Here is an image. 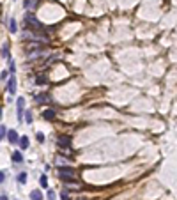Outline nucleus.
<instances>
[{"label": "nucleus", "mask_w": 177, "mask_h": 200, "mask_svg": "<svg viewBox=\"0 0 177 200\" xmlns=\"http://www.w3.org/2000/svg\"><path fill=\"white\" fill-rule=\"evenodd\" d=\"M22 36L23 39H30L34 43H48V36L41 34L39 30H28V32H23Z\"/></svg>", "instance_id": "obj_1"}, {"label": "nucleus", "mask_w": 177, "mask_h": 200, "mask_svg": "<svg viewBox=\"0 0 177 200\" xmlns=\"http://www.w3.org/2000/svg\"><path fill=\"white\" fill-rule=\"evenodd\" d=\"M16 106H18V122H22L23 119H25V117H23V108H25V99H23V97H18L16 99Z\"/></svg>", "instance_id": "obj_2"}, {"label": "nucleus", "mask_w": 177, "mask_h": 200, "mask_svg": "<svg viewBox=\"0 0 177 200\" xmlns=\"http://www.w3.org/2000/svg\"><path fill=\"white\" fill-rule=\"evenodd\" d=\"M59 147L60 149H69V145H71V138L69 136H59Z\"/></svg>", "instance_id": "obj_3"}, {"label": "nucleus", "mask_w": 177, "mask_h": 200, "mask_svg": "<svg viewBox=\"0 0 177 200\" xmlns=\"http://www.w3.org/2000/svg\"><path fill=\"white\" fill-rule=\"evenodd\" d=\"M7 90H9V94H16V78L14 76H9V80H7Z\"/></svg>", "instance_id": "obj_4"}, {"label": "nucleus", "mask_w": 177, "mask_h": 200, "mask_svg": "<svg viewBox=\"0 0 177 200\" xmlns=\"http://www.w3.org/2000/svg\"><path fill=\"white\" fill-rule=\"evenodd\" d=\"M25 23H28V25H32V27H37L41 28V23H39V20L36 16H32V14H27L25 16Z\"/></svg>", "instance_id": "obj_5"}, {"label": "nucleus", "mask_w": 177, "mask_h": 200, "mask_svg": "<svg viewBox=\"0 0 177 200\" xmlns=\"http://www.w3.org/2000/svg\"><path fill=\"white\" fill-rule=\"evenodd\" d=\"M7 140H9V144H18V142H20V136H18V133L14 129H11L7 133Z\"/></svg>", "instance_id": "obj_6"}, {"label": "nucleus", "mask_w": 177, "mask_h": 200, "mask_svg": "<svg viewBox=\"0 0 177 200\" xmlns=\"http://www.w3.org/2000/svg\"><path fill=\"white\" fill-rule=\"evenodd\" d=\"M23 7L28 9V11H30V9H36V7H37V0H25V2H23Z\"/></svg>", "instance_id": "obj_7"}, {"label": "nucleus", "mask_w": 177, "mask_h": 200, "mask_svg": "<svg viewBox=\"0 0 177 200\" xmlns=\"http://www.w3.org/2000/svg\"><path fill=\"white\" fill-rule=\"evenodd\" d=\"M36 101H37V103H48V101H50V96H48V94H36Z\"/></svg>", "instance_id": "obj_8"}, {"label": "nucleus", "mask_w": 177, "mask_h": 200, "mask_svg": "<svg viewBox=\"0 0 177 200\" xmlns=\"http://www.w3.org/2000/svg\"><path fill=\"white\" fill-rule=\"evenodd\" d=\"M43 117H44V120H53L55 119V112H53V110H44Z\"/></svg>", "instance_id": "obj_9"}, {"label": "nucleus", "mask_w": 177, "mask_h": 200, "mask_svg": "<svg viewBox=\"0 0 177 200\" xmlns=\"http://www.w3.org/2000/svg\"><path fill=\"white\" fill-rule=\"evenodd\" d=\"M12 161H14V163H22L23 161V156H22V152H20V151L12 152Z\"/></svg>", "instance_id": "obj_10"}, {"label": "nucleus", "mask_w": 177, "mask_h": 200, "mask_svg": "<svg viewBox=\"0 0 177 200\" xmlns=\"http://www.w3.org/2000/svg\"><path fill=\"white\" fill-rule=\"evenodd\" d=\"M30 198L32 200H43V193H41L39 189H34L32 193H30Z\"/></svg>", "instance_id": "obj_11"}, {"label": "nucleus", "mask_w": 177, "mask_h": 200, "mask_svg": "<svg viewBox=\"0 0 177 200\" xmlns=\"http://www.w3.org/2000/svg\"><path fill=\"white\" fill-rule=\"evenodd\" d=\"M18 144H20V147H22V151H25V149L28 147V138H27V136H22Z\"/></svg>", "instance_id": "obj_12"}, {"label": "nucleus", "mask_w": 177, "mask_h": 200, "mask_svg": "<svg viewBox=\"0 0 177 200\" xmlns=\"http://www.w3.org/2000/svg\"><path fill=\"white\" fill-rule=\"evenodd\" d=\"M2 59H7V60H9V48H7V43L2 44Z\"/></svg>", "instance_id": "obj_13"}, {"label": "nucleus", "mask_w": 177, "mask_h": 200, "mask_svg": "<svg viewBox=\"0 0 177 200\" xmlns=\"http://www.w3.org/2000/svg\"><path fill=\"white\" fill-rule=\"evenodd\" d=\"M43 55V51L41 50H34V51H28V57L30 59H37V57H41Z\"/></svg>", "instance_id": "obj_14"}, {"label": "nucleus", "mask_w": 177, "mask_h": 200, "mask_svg": "<svg viewBox=\"0 0 177 200\" xmlns=\"http://www.w3.org/2000/svg\"><path fill=\"white\" fill-rule=\"evenodd\" d=\"M9 28H11V32H12V34H16V32H18V27H16V22H14V20H11V22H9Z\"/></svg>", "instance_id": "obj_15"}, {"label": "nucleus", "mask_w": 177, "mask_h": 200, "mask_svg": "<svg viewBox=\"0 0 177 200\" xmlns=\"http://www.w3.org/2000/svg\"><path fill=\"white\" fill-rule=\"evenodd\" d=\"M18 183H22V184L27 183V173H25V172H22L20 175H18Z\"/></svg>", "instance_id": "obj_16"}, {"label": "nucleus", "mask_w": 177, "mask_h": 200, "mask_svg": "<svg viewBox=\"0 0 177 200\" xmlns=\"http://www.w3.org/2000/svg\"><path fill=\"white\" fill-rule=\"evenodd\" d=\"M39 183H41V186H43V188H48V179H46V175H41Z\"/></svg>", "instance_id": "obj_17"}, {"label": "nucleus", "mask_w": 177, "mask_h": 200, "mask_svg": "<svg viewBox=\"0 0 177 200\" xmlns=\"http://www.w3.org/2000/svg\"><path fill=\"white\" fill-rule=\"evenodd\" d=\"M55 161H57V165H60V167H62V165H66V163H67V159H66V158H62V156H57Z\"/></svg>", "instance_id": "obj_18"}, {"label": "nucleus", "mask_w": 177, "mask_h": 200, "mask_svg": "<svg viewBox=\"0 0 177 200\" xmlns=\"http://www.w3.org/2000/svg\"><path fill=\"white\" fill-rule=\"evenodd\" d=\"M36 83H39V85H43V83H46V76H37V78H36Z\"/></svg>", "instance_id": "obj_19"}, {"label": "nucleus", "mask_w": 177, "mask_h": 200, "mask_svg": "<svg viewBox=\"0 0 177 200\" xmlns=\"http://www.w3.org/2000/svg\"><path fill=\"white\" fill-rule=\"evenodd\" d=\"M6 126H0V138H2V140H4V138H6Z\"/></svg>", "instance_id": "obj_20"}, {"label": "nucleus", "mask_w": 177, "mask_h": 200, "mask_svg": "<svg viewBox=\"0 0 177 200\" xmlns=\"http://www.w3.org/2000/svg\"><path fill=\"white\" fill-rule=\"evenodd\" d=\"M25 120H27V122H28V124H30V122H32V112H27V114H25Z\"/></svg>", "instance_id": "obj_21"}, {"label": "nucleus", "mask_w": 177, "mask_h": 200, "mask_svg": "<svg viewBox=\"0 0 177 200\" xmlns=\"http://www.w3.org/2000/svg\"><path fill=\"white\" fill-rule=\"evenodd\" d=\"M46 197H48V200H55V193H53V191H48V195H46Z\"/></svg>", "instance_id": "obj_22"}, {"label": "nucleus", "mask_w": 177, "mask_h": 200, "mask_svg": "<svg viewBox=\"0 0 177 200\" xmlns=\"http://www.w3.org/2000/svg\"><path fill=\"white\" fill-rule=\"evenodd\" d=\"M0 181H2V183H6V172H4V170L0 172Z\"/></svg>", "instance_id": "obj_23"}, {"label": "nucleus", "mask_w": 177, "mask_h": 200, "mask_svg": "<svg viewBox=\"0 0 177 200\" xmlns=\"http://www.w3.org/2000/svg\"><path fill=\"white\" fill-rule=\"evenodd\" d=\"M37 140L39 142H44V135H43V133H37Z\"/></svg>", "instance_id": "obj_24"}, {"label": "nucleus", "mask_w": 177, "mask_h": 200, "mask_svg": "<svg viewBox=\"0 0 177 200\" xmlns=\"http://www.w3.org/2000/svg\"><path fill=\"white\" fill-rule=\"evenodd\" d=\"M62 200H69V197H67V193H64V191H62Z\"/></svg>", "instance_id": "obj_25"}, {"label": "nucleus", "mask_w": 177, "mask_h": 200, "mask_svg": "<svg viewBox=\"0 0 177 200\" xmlns=\"http://www.w3.org/2000/svg\"><path fill=\"white\" fill-rule=\"evenodd\" d=\"M0 200H9V198H7V195H2V197H0Z\"/></svg>", "instance_id": "obj_26"}, {"label": "nucleus", "mask_w": 177, "mask_h": 200, "mask_svg": "<svg viewBox=\"0 0 177 200\" xmlns=\"http://www.w3.org/2000/svg\"><path fill=\"white\" fill-rule=\"evenodd\" d=\"M80 200H85V198H80Z\"/></svg>", "instance_id": "obj_27"}]
</instances>
